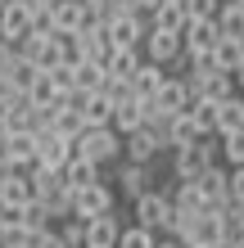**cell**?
Here are the masks:
<instances>
[{"mask_svg":"<svg viewBox=\"0 0 244 248\" xmlns=\"http://www.w3.org/2000/svg\"><path fill=\"white\" fill-rule=\"evenodd\" d=\"M81 126H86V122H81V113L68 104V99H59V104L50 108V131H59V136L73 140V136H81Z\"/></svg>","mask_w":244,"mask_h":248,"instance_id":"cell-25","label":"cell"},{"mask_svg":"<svg viewBox=\"0 0 244 248\" xmlns=\"http://www.w3.org/2000/svg\"><path fill=\"white\" fill-rule=\"evenodd\" d=\"M36 248H68V244L59 239V230H54V226H50V230H46V235H41V244H36Z\"/></svg>","mask_w":244,"mask_h":248,"instance_id":"cell-38","label":"cell"},{"mask_svg":"<svg viewBox=\"0 0 244 248\" xmlns=\"http://www.w3.org/2000/svg\"><path fill=\"white\" fill-rule=\"evenodd\" d=\"M222 140V163L226 167H240L244 163V126L240 131H226V136H217Z\"/></svg>","mask_w":244,"mask_h":248,"instance_id":"cell-31","label":"cell"},{"mask_svg":"<svg viewBox=\"0 0 244 248\" xmlns=\"http://www.w3.org/2000/svg\"><path fill=\"white\" fill-rule=\"evenodd\" d=\"M212 23H217V36L244 41V5H240V0H222L217 14H212Z\"/></svg>","mask_w":244,"mask_h":248,"instance_id":"cell-21","label":"cell"},{"mask_svg":"<svg viewBox=\"0 0 244 248\" xmlns=\"http://www.w3.org/2000/svg\"><path fill=\"white\" fill-rule=\"evenodd\" d=\"M32 5H54V0H32Z\"/></svg>","mask_w":244,"mask_h":248,"instance_id":"cell-44","label":"cell"},{"mask_svg":"<svg viewBox=\"0 0 244 248\" xmlns=\"http://www.w3.org/2000/svg\"><path fill=\"white\" fill-rule=\"evenodd\" d=\"M113 131H136V126H145V99L140 95H127V99H118V104H113V122H109Z\"/></svg>","mask_w":244,"mask_h":248,"instance_id":"cell-18","label":"cell"},{"mask_svg":"<svg viewBox=\"0 0 244 248\" xmlns=\"http://www.w3.org/2000/svg\"><path fill=\"white\" fill-rule=\"evenodd\" d=\"M240 54H244V41H235V36H217V41L208 46L212 68H222V72H231V68L240 63Z\"/></svg>","mask_w":244,"mask_h":248,"instance_id":"cell-24","label":"cell"},{"mask_svg":"<svg viewBox=\"0 0 244 248\" xmlns=\"http://www.w3.org/2000/svg\"><path fill=\"white\" fill-rule=\"evenodd\" d=\"M181 5H185V18H212L222 0H181Z\"/></svg>","mask_w":244,"mask_h":248,"instance_id":"cell-35","label":"cell"},{"mask_svg":"<svg viewBox=\"0 0 244 248\" xmlns=\"http://www.w3.org/2000/svg\"><path fill=\"white\" fill-rule=\"evenodd\" d=\"M73 140H77V154L99 163V167H109V163L122 158V136L113 126H81V136H73Z\"/></svg>","mask_w":244,"mask_h":248,"instance_id":"cell-2","label":"cell"},{"mask_svg":"<svg viewBox=\"0 0 244 248\" xmlns=\"http://www.w3.org/2000/svg\"><path fill=\"white\" fill-rule=\"evenodd\" d=\"M167 77L163 72V63H149V59H140L136 63V72H131V95H140V99H149L154 91H159V81Z\"/></svg>","mask_w":244,"mask_h":248,"instance_id":"cell-22","label":"cell"},{"mask_svg":"<svg viewBox=\"0 0 244 248\" xmlns=\"http://www.w3.org/2000/svg\"><path fill=\"white\" fill-rule=\"evenodd\" d=\"M149 104H154V108H163V113H185V104H190L185 77H163V81H159V91L149 95Z\"/></svg>","mask_w":244,"mask_h":248,"instance_id":"cell-15","label":"cell"},{"mask_svg":"<svg viewBox=\"0 0 244 248\" xmlns=\"http://www.w3.org/2000/svg\"><path fill=\"white\" fill-rule=\"evenodd\" d=\"M185 91H190V99H226L235 91V81L231 72L208 68V72H185Z\"/></svg>","mask_w":244,"mask_h":248,"instance_id":"cell-7","label":"cell"},{"mask_svg":"<svg viewBox=\"0 0 244 248\" xmlns=\"http://www.w3.org/2000/svg\"><path fill=\"white\" fill-rule=\"evenodd\" d=\"M136 63H140V50H109L104 72H109V77H122V81H131Z\"/></svg>","mask_w":244,"mask_h":248,"instance_id":"cell-28","label":"cell"},{"mask_svg":"<svg viewBox=\"0 0 244 248\" xmlns=\"http://www.w3.org/2000/svg\"><path fill=\"white\" fill-rule=\"evenodd\" d=\"M154 5H159V0H140V14H149Z\"/></svg>","mask_w":244,"mask_h":248,"instance_id":"cell-42","label":"cell"},{"mask_svg":"<svg viewBox=\"0 0 244 248\" xmlns=\"http://www.w3.org/2000/svg\"><path fill=\"white\" fill-rule=\"evenodd\" d=\"M199 136H204V131H199V122L190 118V113H177V118L167 122V136L163 140H167V149H177V144H195Z\"/></svg>","mask_w":244,"mask_h":248,"instance_id":"cell-26","label":"cell"},{"mask_svg":"<svg viewBox=\"0 0 244 248\" xmlns=\"http://www.w3.org/2000/svg\"><path fill=\"white\" fill-rule=\"evenodd\" d=\"M226 248H244V235L240 239H226Z\"/></svg>","mask_w":244,"mask_h":248,"instance_id":"cell-43","label":"cell"},{"mask_svg":"<svg viewBox=\"0 0 244 248\" xmlns=\"http://www.w3.org/2000/svg\"><path fill=\"white\" fill-rule=\"evenodd\" d=\"M118 248H154V230H145V226H122L118 230Z\"/></svg>","mask_w":244,"mask_h":248,"instance_id":"cell-34","label":"cell"},{"mask_svg":"<svg viewBox=\"0 0 244 248\" xmlns=\"http://www.w3.org/2000/svg\"><path fill=\"white\" fill-rule=\"evenodd\" d=\"M113 203H118V194H113L109 181H91V185H73L68 189V217H81V221L109 212Z\"/></svg>","mask_w":244,"mask_h":248,"instance_id":"cell-3","label":"cell"},{"mask_svg":"<svg viewBox=\"0 0 244 248\" xmlns=\"http://www.w3.org/2000/svg\"><path fill=\"white\" fill-rule=\"evenodd\" d=\"M226 189H231V203H244V163L226 167Z\"/></svg>","mask_w":244,"mask_h":248,"instance_id":"cell-36","label":"cell"},{"mask_svg":"<svg viewBox=\"0 0 244 248\" xmlns=\"http://www.w3.org/2000/svg\"><path fill=\"white\" fill-rule=\"evenodd\" d=\"M181 54V36L177 32H159V27H145V36H140V59L149 63H167Z\"/></svg>","mask_w":244,"mask_h":248,"instance_id":"cell-12","label":"cell"},{"mask_svg":"<svg viewBox=\"0 0 244 248\" xmlns=\"http://www.w3.org/2000/svg\"><path fill=\"white\" fill-rule=\"evenodd\" d=\"M73 72H77V91H99V81H104V63L95 59H77Z\"/></svg>","mask_w":244,"mask_h":248,"instance_id":"cell-29","label":"cell"},{"mask_svg":"<svg viewBox=\"0 0 244 248\" xmlns=\"http://www.w3.org/2000/svg\"><path fill=\"white\" fill-rule=\"evenodd\" d=\"M0 5H5V0H0Z\"/></svg>","mask_w":244,"mask_h":248,"instance_id":"cell-46","label":"cell"},{"mask_svg":"<svg viewBox=\"0 0 244 248\" xmlns=\"http://www.w3.org/2000/svg\"><path fill=\"white\" fill-rule=\"evenodd\" d=\"M18 54L32 68H54V63H64L68 59V36H59V32H27L23 41H18Z\"/></svg>","mask_w":244,"mask_h":248,"instance_id":"cell-1","label":"cell"},{"mask_svg":"<svg viewBox=\"0 0 244 248\" xmlns=\"http://www.w3.org/2000/svg\"><path fill=\"white\" fill-rule=\"evenodd\" d=\"M86 5H95V0H86Z\"/></svg>","mask_w":244,"mask_h":248,"instance_id":"cell-45","label":"cell"},{"mask_svg":"<svg viewBox=\"0 0 244 248\" xmlns=\"http://www.w3.org/2000/svg\"><path fill=\"white\" fill-rule=\"evenodd\" d=\"M32 140H36V163L41 167H64L68 158H73V140L59 136V131H50V126H36Z\"/></svg>","mask_w":244,"mask_h":248,"instance_id":"cell-9","label":"cell"},{"mask_svg":"<svg viewBox=\"0 0 244 248\" xmlns=\"http://www.w3.org/2000/svg\"><path fill=\"white\" fill-rule=\"evenodd\" d=\"M9 91H14V86H9L5 77H0V104H5V99H9Z\"/></svg>","mask_w":244,"mask_h":248,"instance_id":"cell-41","label":"cell"},{"mask_svg":"<svg viewBox=\"0 0 244 248\" xmlns=\"http://www.w3.org/2000/svg\"><path fill=\"white\" fill-rule=\"evenodd\" d=\"M36 72H41V68H32V63H27L23 54H18V59L9 63V72H5V81L14 86V91H27V86H32V77H36Z\"/></svg>","mask_w":244,"mask_h":248,"instance_id":"cell-33","label":"cell"},{"mask_svg":"<svg viewBox=\"0 0 244 248\" xmlns=\"http://www.w3.org/2000/svg\"><path fill=\"white\" fill-rule=\"evenodd\" d=\"M240 5H244V0H240Z\"/></svg>","mask_w":244,"mask_h":248,"instance_id":"cell-47","label":"cell"},{"mask_svg":"<svg viewBox=\"0 0 244 248\" xmlns=\"http://www.w3.org/2000/svg\"><path fill=\"white\" fill-rule=\"evenodd\" d=\"M222 226H226V239H240L244 235V203H231V199H226L222 203Z\"/></svg>","mask_w":244,"mask_h":248,"instance_id":"cell-32","label":"cell"},{"mask_svg":"<svg viewBox=\"0 0 244 248\" xmlns=\"http://www.w3.org/2000/svg\"><path fill=\"white\" fill-rule=\"evenodd\" d=\"M18 59V46H9V41H0V77L9 72V63Z\"/></svg>","mask_w":244,"mask_h":248,"instance_id":"cell-37","label":"cell"},{"mask_svg":"<svg viewBox=\"0 0 244 248\" xmlns=\"http://www.w3.org/2000/svg\"><path fill=\"white\" fill-rule=\"evenodd\" d=\"M46 77H50V86H54L59 95H73V91H77V72H73V59H64V63L46 68Z\"/></svg>","mask_w":244,"mask_h":248,"instance_id":"cell-30","label":"cell"},{"mask_svg":"<svg viewBox=\"0 0 244 248\" xmlns=\"http://www.w3.org/2000/svg\"><path fill=\"white\" fill-rule=\"evenodd\" d=\"M5 163L9 167H32L36 163V140H32V131H9L5 136Z\"/></svg>","mask_w":244,"mask_h":248,"instance_id":"cell-17","label":"cell"},{"mask_svg":"<svg viewBox=\"0 0 244 248\" xmlns=\"http://www.w3.org/2000/svg\"><path fill=\"white\" fill-rule=\"evenodd\" d=\"M212 41H217V23H212V18H185L181 50H208Z\"/></svg>","mask_w":244,"mask_h":248,"instance_id":"cell-20","label":"cell"},{"mask_svg":"<svg viewBox=\"0 0 244 248\" xmlns=\"http://www.w3.org/2000/svg\"><path fill=\"white\" fill-rule=\"evenodd\" d=\"M145 18H149V27H159V32H177V36H181V27H185V5H181V0H159Z\"/></svg>","mask_w":244,"mask_h":248,"instance_id":"cell-19","label":"cell"},{"mask_svg":"<svg viewBox=\"0 0 244 248\" xmlns=\"http://www.w3.org/2000/svg\"><path fill=\"white\" fill-rule=\"evenodd\" d=\"M195 185H199V194H204L208 208H222V203L231 199V189H226V163H208L195 176Z\"/></svg>","mask_w":244,"mask_h":248,"instance_id":"cell-14","label":"cell"},{"mask_svg":"<svg viewBox=\"0 0 244 248\" xmlns=\"http://www.w3.org/2000/svg\"><path fill=\"white\" fill-rule=\"evenodd\" d=\"M118 230H122V221H118V212H99V217H91L86 221V239H81V248H118Z\"/></svg>","mask_w":244,"mask_h":248,"instance_id":"cell-13","label":"cell"},{"mask_svg":"<svg viewBox=\"0 0 244 248\" xmlns=\"http://www.w3.org/2000/svg\"><path fill=\"white\" fill-rule=\"evenodd\" d=\"M23 95L32 99V108H54L59 99H68V95H59V91L50 86V77H46V72H36V77H32V86H27Z\"/></svg>","mask_w":244,"mask_h":248,"instance_id":"cell-27","label":"cell"},{"mask_svg":"<svg viewBox=\"0 0 244 248\" xmlns=\"http://www.w3.org/2000/svg\"><path fill=\"white\" fill-rule=\"evenodd\" d=\"M131 212H136V226L154 230V235H167L172 217H177V208H172V199L163 194V189H145V194H136L131 199Z\"/></svg>","mask_w":244,"mask_h":248,"instance_id":"cell-4","label":"cell"},{"mask_svg":"<svg viewBox=\"0 0 244 248\" xmlns=\"http://www.w3.org/2000/svg\"><path fill=\"white\" fill-rule=\"evenodd\" d=\"M244 126V95L231 91L226 99H217V118H212V136H226V131Z\"/></svg>","mask_w":244,"mask_h":248,"instance_id":"cell-16","label":"cell"},{"mask_svg":"<svg viewBox=\"0 0 244 248\" xmlns=\"http://www.w3.org/2000/svg\"><path fill=\"white\" fill-rule=\"evenodd\" d=\"M167 154V140H159L149 126L122 131V163H154V158Z\"/></svg>","mask_w":244,"mask_h":248,"instance_id":"cell-6","label":"cell"},{"mask_svg":"<svg viewBox=\"0 0 244 248\" xmlns=\"http://www.w3.org/2000/svg\"><path fill=\"white\" fill-rule=\"evenodd\" d=\"M27 32H32V0H5L0 5V41L18 46Z\"/></svg>","mask_w":244,"mask_h":248,"instance_id":"cell-8","label":"cell"},{"mask_svg":"<svg viewBox=\"0 0 244 248\" xmlns=\"http://www.w3.org/2000/svg\"><path fill=\"white\" fill-rule=\"evenodd\" d=\"M91 181H104V167L91 163V158H68L64 163V185H91Z\"/></svg>","mask_w":244,"mask_h":248,"instance_id":"cell-23","label":"cell"},{"mask_svg":"<svg viewBox=\"0 0 244 248\" xmlns=\"http://www.w3.org/2000/svg\"><path fill=\"white\" fill-rule=\"evenodd\" d=\"M109 46L113 50H140V36H145L149 18L145 14H118V18H109Z\"/></svg>","mask_w":244,"mask_h":248,"instance_id":"cell-10","label":"cell"},{"mask_svg":"<svg viewBox=\"0 0 244 248\" xmlns=\"http://www.w3.org/2000/svg\"><path fill=\"white\" fill-rule=\"evenodd\" d=\"M231 81H235V91H244V54H240V63L231 68Z\"/></svg>","mask_w":244,"mask_h":248,"instance_id":"cell-40","label":"cell"},{"mask_svg":"<svg viewBox=\"0 0 244 248\" xmlns=\"http://www.w3.org/2000/svg\"><path fill=\"white\" fill-rule=\"evenodd\" d=\"M109 181H118L113 194H122V199H136V194H145V189H163L154 163H122V158H118V171H113Z\"/></svg>","mask_w":244,"mask_h":248,"instance_id":"cell-5","label":"cell"},{"mask_svg":"<svg viewBox=\"0 0 244 248\" xmlns=\"http://www.w3.org/2000/svg\"><path fill=\"white\" fill-rule=\"evenodd\" d=\"M86 23H91V5H86V0H54V5H50V27L59 36L81 32Z\"/></svg>","mask_w":244,"mask_h":248,"instance_id":"cell-11","label":"cell"},{"mask_svg":"<svg viewBox=\"0 0 244 248\" xmlns=\"http://www.w3.org/2000/svg\"><path fill=\"white\" fill-rule=\"evenodd\" d=\"M154 248H185V244H181V239L167 230V235H154Z\"/></svg>","mask_w":244,"mask_h":248,"instance_id":"cell-39","label":"cell"}]
</instances>
